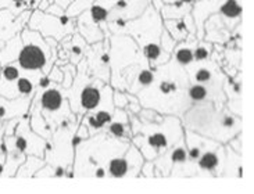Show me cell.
<instances>
[{"label": "cell", "instance_id": "cell-13", "mask_svg": "<svg viewBox=\"0 0 254 194\" xmlns=\"http://www.w3.org/2000/svg\"><path fill=\"white\" fill-rule=\"evenodd\" d=\"M220 165V157L214 151H204L199 157V166L203 171H214Z\"/></svg>", "mask_w": 254, "mask_h": 194}, {"label": "cell", "instance_id": "cell-1", "mask_svg": "<svg viewBox=\"0 0 254 194\" xmlns=\"http://www.w3.org/2000/svg\"><path fill=\"white\" fill-rule=\"evenodd\" d=\"M22 48H21L17 64L25 71H39L48 64L49 55H52V48L41 32L24 28L21 32Z\"/></svg>", "mask_w": 254, "mask_h": 194}, {"label": "cell", "instance_id": "cell-24", "mask_svg": "<svg viewBox=\"0 0 254 194\" xmlns=\"http://www.w3.org/2000/svg\"><path fill=\"white\" fill-rule=\"evenodd\" d=\"M128 122V119L125 121H114L110 125V133L116 138H123L125 135V125Z\"/></svg>", "mask_w": 254, "mask_h": 194}, {"label": "cell", "instance_id": "cell-40", "mask_svg": "<svg viewBox=\"0 0 254 194\" xmlns=\"http://www.w3.org/2000/svg\"><path fill=\"white\" fill-rule=\"evenodd\" d=\"M3 172V165H1V164H0V173Z\"/></svg>", "mask_w": 254, "mask_h": 194}, {"label": "cell", "instance_id": "cell-38", "mask_svg": "<svg viewBox=\"0 0 254 194\" xmlns=\"http://www.w3.org/2000/svg\"><path fill=\"white\" fill-rule=\"evenodd\" d=\"M181 1H184V3H188V4H193L196 0H181Z\"/></svg>", "mask_w": 254, "mask_h": 194}, {"label": "cell", "instance_id": "cell-33", "mask_svg": "<svg viewBox=\"0 0 254 194\" xmlns=\"http://www.w3.org/2000/svg\"><path fill=\"white\" fill-rule=\"evenodd\" d=\"M150 4L151 7L157 11V13H160L161 7H163V4H164V1H163V0H150Z\"/></svg>", "mask_w": 254, "mask_h": 194}, {"label": "cell", "instance_id": "cell-12", "mask_svg": "<svg viewBox=\"0 0 254 194\" xmlns=\"http://www.w3.org/2000/svg\"><path fill=\"white\" fill-rule=\"evenodd\" d=\"M109 171H110V175L113 178H124L129 171V161L127 157H124V158L116 157L110 161Z\"/></svg>", "mask_w": 254, "mask_h": 194}, {"label": "cell", "instance_id": "cell-28", "mask_svg": "<svg viewBox=\"0 0 254 194\" xmlns=\"http://www.w3.org/2000/svg\"><path fill=\"white\" fill-rule=\"evenodd\" d=\"M127 100H128V97L127 95H123V93H120V92H116L114 93V104H116V107L117 108H125L127 107Z\"/></svg>", "mask_w": 254, "mask_h": 194}, {"label": "cell", "instance_id": "cell-35", "mask_svg": "<svg viewBox=\"0 0 254 194\" xmlns=\"http://www.w3.org/2000/svg\"><path fill=\"white\" fill-rule=\"evenodd\" d=\"M72 1H74V0H55V3L60 4V6H62L64 10H65V8H67V7H68L69 4L72 3Z\"/></svg>", "mask_w": 254, "mask_h": 194}, {"label": "cell", "instance_id": "cell-15", "mask_svg": "<svg viewBox=\"0 0 254 194\" xmlns=\"http://www.w3.org/2000/svg\"><path fill=\"white\" fill-rule=\"evenodd\" d=\"M89 11V15L92 20L95 21L96 24H102V22H107V18H109V14H110V10L107 8L103 4H100L99 1H95L90 8L88 10Z\"/></svg>", "mask_w": 254, "mask_h": 194}, {"label": "cell", "instance_id": "cell-19", "mask_svg": "<svg viewBox=\"0 0 254 194\" xmlns=\"http://www.w3.org/2000/svg\"><path fill=\"white\" fill-rule=\"evenodd\" d=\"M160 48L164 50L165 53H170L171 54L174 48L177 46V42L172 39V36L168 32H167V29L163 28V31H161V35H160Z\"/></svg>", "mask_w": 254, "mask_h": 194}, {"label": "cell", "instance_id": "cell-36", "mask_svg": "<svg viewBox=\"0 0 254 194\" xmlns=\"http://www.w3.org/2000/svg\"><path fill=\"white\" fill-rule=\"evenodd\" d=\"M64 172H65V169H64V168H62V166H57V168H56L55 176L60 178V176H63V175H64Z\"/></svg>", "mask_w": 254, "mask_h": 194}, {"label": "cell", "instance_id": "cell-27", "mask_svg": "<svg viewBox=\"0 0 254 194\" xmlns=\"http://www.w3.org/2000/svg\"><path fill=\"white\" fill-rule=\"evenodd\" d=\"M46 13L52 14V15H56V17H63V15H65V10H64L60 4L52 3V4L46 8Z\"/></svg>", "mask_w": 254, "mask_h": 194}, {"label": "cell", "instance_id": "cell-34", "mask_svg": "<svg viewBox=\"0 0 254 194\" xmlns=\"http://www.w3.org/2000/svg\"><path fill=\"white\" fill-rule=\"evenodd\" d=\"M25 1V4H27L28 10H35L38 4L41 3V0H24Z\"/></svg>", "mask_w": 254, "mask_h": 194}, {"label": "cell", "instance_id": "cell-3", "mask_svg": "<svg viewBox=\"0 0 254 194\" xmlns=\"http://www.w3.org/2000/svg\"><path fill=\"white\" fill-rule=\"evenodd\" d=\"M220 0H196L192 4V14L194 25H196V36L197 41H203L204 38V22L208 17L218 13Z\"/></svg>", "mask_w": 254, "mask_h": 194}, {"label": "cell", "instance_id": "cell-22", "mask_svg": "<svg viewBox=\"0 0 254 194\" xmlns=\"http://www.w3.org/2000/svg\"><path fill=\"white\" fill-rule=\"evenodd\" d=\"M170 159H171L172 164H184L188 159V151H186L185 146H177L171 151Z\"/></svg>", "mask_w": 254, "mask_h": 194}, {"label": "cell", "instance_id": "cell-23", "mask_svg": "<svg viewBox=\"0 0 254 194\" xmlns=\"http://www.w3.org/2000/svg\"><path fill=\"white\" fill-rule=\"evenodd\" d=\"M154 82V69L144 68L137 75V83L140 86H150Z\"/></svg>", "mask_w": 254, "mask_h": 194}, {"label": "cell", "instance_id": "cell-26", "mask_svg": "<svg viewBox=\"0 0 254 194\" xmlns=\"http://www.w3.org/2000/svg\"><path fill=\"white\" fill-rule=\"evenodd\" d=\"M95 118H96L97 121L104 126L106 124H110L111 119H113V115H111L110 111L100 110V111H97L96 114H95Z\"/></svg>", "mask_w": 254, "mask_h": 194}, {"label": "cell", "instance_id": "cell-32", "mask_svg": "<svg viewBox=\"0 0 254 194\" xmlns=\"http://www.w3.org/2000/svg\"><path fill=\"white\" fill-rule=\"evenodd\" d=\"M50 82H52V79H50L49 76H42L41 79H39V88L46 89V88L50 86Z\"/></svg>", "mask_w": 254, "mask_h": 194}, {"label": "cell", "instance_id": "cell-30", "mask_svg": "<svg viewBox=\"0 0 254 194\" xmlns=\"http://www.w3.org/2000/svg\"><path fill=\"white\" fill-rule=\"evenodd\" d=\"M15 147L20 150V151H25L28 147V142L27 139L22 138V136H20V138H17V140H15Z\"/></svg>", "mask_w": 254, "mask_h": 194}, {"label": "cell", "instance_id": "cell-16", "mask_svg": "<svg viewBox=\"0 0 254 194\" xmlns=\"http://www.w3.org/2000/svg\"><path fill=\"white\" fill-rule=\"evenodd\" d=\"M211 51H213V43L211 42L199 41V43L196 45V48L193 50V58L197 62L207 61L211 55Z\"/></svg>", "mask_w": 254, "mask_h": 194}, {"label": "cell", "instance_id": "cell-20", "mask_svg": "<svg viewBox=\"0 0 254 194\" xmlns=\"http://www.w3.org/2000/svg\"><path fill=\"white\" fill-rule=\"evenodd\" d=\"M1 75L4 79H7L8 82H11V81H15V79H18L20 78V69L17 65H14V64H4V65H1Z\"/></svg>", "mask_w": 254, "mask_h": 194}, {"label": "cell", "instance_id": "cell-25", "mask_svg": "<svg viewBox=\"0 0 254 194\" xmlns=\"http://www.w3.org/2000/svg\"><path fill=\"white\" fill-rule=\"evenodd\" d=\"M17 89L20 93L22 95H29L32 89H34V86H32V82H31V79H27V78H20L18 79V82H17Z\"/></svg>", "mask_w": 254, "mask_h": 194}, {"label": "cell", "instance_id": "cell-5", "mask_svg": "<svg viewBox=\"0 0 254 194\" xmlns=\"http://www.w3.org/2000/svg\"><path fill=\"white\" fill-rule=\"evenodd\" d=\"M76 25H78V31L81 32V35H83V39L89 45L103 42L104 34L102 32V28L90 18L88 10L76 17Z\"/></svg>", "mask_w": 254, "mask_h": 194}, {"label": "cell", "instance_id": "cell-10", "mask_svg": "<svg viewBox=\"0 0 254 194\" xmlns=\"http://www.w3.org/2000/svg\"><path fill=\"white\" fill-rule=\"evenodd\" d=\"M100 100H102V93L95 86H88L81 93V107L85 110L90 111L97 108Z\"/></svg>", "mask_w": 254, "mask_h": 194}, {"label": "cell", "instance_id": "cell-17", "mask_svg": "<svg viewBox=\"0 0 254 194\" xmlns=\"http://www.w3.org/2000/svg\"><path fill=\"white\" fill-rule=\"evenodd\" d=\"M188 96L192 101H204L207 97H208V89H207L204 85H200V83H194L192 85L189 89H188Z\"/></svg>", "mask_w": 254, "mask_h": 194}, {"label": "cell", "instance_id": "cell-29", "mask_svg": "<svg viewBox=\"0 0 254 194\" xmlns=\"http://www.w3.org/2000/svg\"><path fill=\"white\" fill-rule=\"evenodd\" d=\"M88 126H89L90 129H95V131L103 128V125L97 121L96 118H95V115H89V117H88Z\"/></svg>", "mask_w": 254, "mask_h": 194}, {"label": "cell", "instance_id": "cell-31", "mask_svg": "<svg viewBox=\"0 0 254 194\" xmlns=\"http://www.w3.org/2000/svg\"><path fill=\"white\" fill-rule=\"evenodd\" d=\"M52 3H55V0H41V3L38 4V10H41V11H46V8H48Z\"/></svg>", "mask_w": 254, "mask_h": 194}, {"label": "cell", "instance_id": "cell-6", "mask_svg": "<svg viewBox=\"0 0 254 194\" xmlns=\"http://www.w3.org/2000/svg\"><path fill=\"white\" fill-rule=\"evenodd\" d=\"M242 0H220L218 15L224 20V25H227L229 31H232L242 20Z\"/></svg>", "mask_w": 254, "mask_h": 194}, {"label": "cell", "instance_id": "cell-11", "mask_svg": "<svg viewBox=\"0 0 254 194\" xmlns=\"http://www.w3.org/2000/svg\"><path fill=\"white\" fill-rule=\"evenodd\" d=\"M62 92L57 89H46L41 97V104L45 110L57 111L63 105Z\"/></svg>", "mask_w": 254, "mask_h": 194}, {"label": "cell", "instance_id": "cell-9", "mask_svg": "<svg viewBox=\"0 0 254 194\" xmlns=\"http://www.w3.org/2000/svg\"><path fill=\"white\" fill-rule=\"evenodd\" d=\"M6 48H3L0 51V65H4V64H10V61L17 60L18 53H20L21 48H22V39L20 36H14L11 39H8L6 43Z\"/></svg>", "mask_w": 254, "mask_h": 194}, {"label": "cell", "instance_id": "cell-14", "mask_svg": "<svg viewBox=\"0 0 254 194\" xmlns=\"http://www.w3.org/2000/svg\"><path fill=\"white\" fill-rule=\"evenodd\" d=\"M96 0H74L67 8H65V14L71 17V18H76L79 14H82L83 11L89 10L90 6L95 3Z\"/></svg>", "mask_w": 254, "mask_h": 194}, {"label": "cell", "instance_id": "cell-37", "mask_svg": "<svg viewBox=\"0 0 254 194\" xmlns=\"http://www.w3.org/2000/svg\"><path fill=\"white\" fill-rule=\"evenodd\" d=\"M4 114H6V108L4 107H0V118L4 117Z\"/></svg>", "mask_w": 254, "mask_h": 194}, {"label": "cell", "instance_id": "cell-21", "mask_svg": "<svg viewBox=\"0 0 254 194\" xmlns=\"http://www.w3.org/2000/svg\"><path fill=\"white\" fill-rule=\"evenodd\" d=\"M158 90H160V93H163V96H170V95H174V93H177V90H178V85L175 81H172L171 79H160V83H158Z\"/></svg>", "mask_w": 254, "mask_h": 194}, {"label": "cell", "instance_id": "cell-2", "mask_svg": "<svg viewBox=\"0 0 254 194\" xmlns=\"http://www.w3.org/2000/svg\"><path fill=\"white\" fill-rule=\"evenodd\" d=\"M28 28L41 32L43 38H53L57 42L63 41L64 36L74 32V18L67 14L63 17H56L46 11H41L38 8L32 10Z\"/></svg>", "mask_w": 254, "mask_h": 194}, {"label": "cell", "instance_id": "cell-18", "mask_svg": "<svg viewBox=\"0 0 254 194\" xmlns=\"http://www.w3.org/2000/svg\"><path fill=\"white\" fill-rule=\"evenodd\" d=\"M213 81V72L210 67L207 65H201L199 68H196L194 72V82L200 83V85H207Z\"/></svg>", "mask_w": 254, "mask_h": 194}, {"label": "cell", "instance_id": "cell-7", "mask_svg": "<svg viewBox=\"0 0 254 194\" xmlns=\"http://www.w3.org/2000/svg\"><path fill=\"white\" fill-rule=\"evenodd\" d=\"M197 39H185V41L178 42L177 46L174 48L171 54H174V60L178 62L179 65H189L194 61L193 58V50L196 48V43H197Z\"/></svg>", "mask_w": 254, "mask_h": 194}, {"label": "cell", "instance_id": "cell-8", "mask_svg": "<svg viewBox=\"0 0 254 194\" xmlns=\"http://www.w3.org/2000/svg\"><path fill=\"white\" fill-rule=\"evenodd\" d=\"M190 11H192V4L177 0L174 3H164L160 10V17L161 20H178V18H184Z\"/></svg>", "mask_w": 254, "mask_h": 194}, {"label": "cell", "instance_id": "cell-39", "mask_svg": "<svg viewBox=\"0 0 254 194\" xmlns=\"http://www.w3.org/2000/svg\"><path fill=\"white\" fill-rule=\"evenodd\" d=\"M164 3H174V1H177V0H163Z\"/></svg>", "mask_w": 254, "mask_h": 194}, {"label": "cell", "instance_id": "cell-4", "mask_svg": "<svg viewBox=\"0 0 254 194\" xmlns=\"http://www.w3.org/2000/svg\"><path fill=\"white\" fill-rule=\"evenodd\" d=\"M163 27L167 32L171 35L172 39L177 42H182L185 39H194L196 36V25L192 14H186L184 18L178 20H163Z\"/></svg>", "mask_w": 254, "mask_h": 194}]
</instances>
